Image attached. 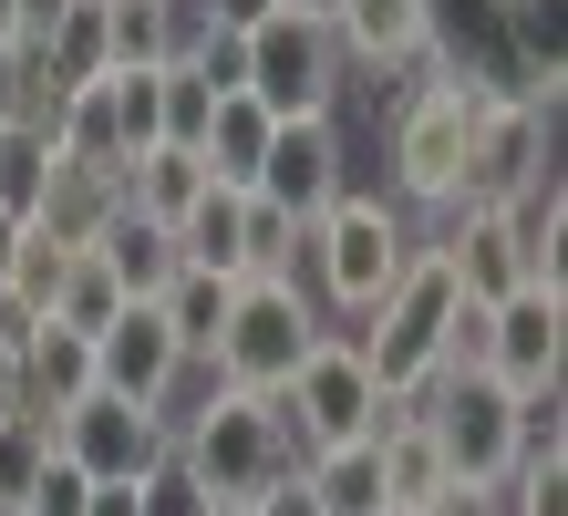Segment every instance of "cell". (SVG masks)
<instances>
[{
  "label": "cell",
  "mask_w": 568,
  "mask_h": 516,
  "mask_svg": "<svg viewBox=\"0 0 568 516\" xmlns=\"http://www.w3.org/2000/svg\"><path fill=\"white\" fill-rule=\"evenodd\" d=\"M145 516H207V496H196L176 465H155V475H145Z\"/></svg>",
  "instance_id": "cell-32"
},
{
  "label": "cell",
  "mask_w": 568,
  "mask_h": 516,
  "mask_svg": "<svg viewBox=\"0 0 568 516\" xmlns=\"http://www.w3.org/2000/svg\"><path fill=\"white\" fill-rule=\"evenodd\" d=\"M248 516H321V496L300 486V465H290L280 486H270V496H248Z\"/></svg>",
  "instance_id": "cell-34"
},
{
  "label": "cell",
  "mask_w": 568,
  "mask_h": 516,
  "mask_svg": "<svg viewBox=\"0 0 568 516\" xmlns=\"http://www.w3.org/2000/svg\"><path fill=\"white\" fill-rule=\"evenodd\" d=\"M424 249V227H414V206H393V196H331L321 217H311V249H300V269H311V300L321 310H342V321H373V300L404 280V259Z\"/></svg>",
  "instance_id": "cell-3"
},
{
  "label": "cell",
  "mask_w": 568,
  "mask_h": 516,
  "mask_svg": "<svg viewBox=\"0 0 568 516\" xmlns=\"http://www.w3.org/2000/svg\"><path fill=\"white\" fill-rule=\"evenodd\" d=\"M290 465H300V444H290V424H280V403H270V393L207 383L196 403H176V475H186L207 506H248V496H270Z\"/></svg>",
  "instance_id": "cell-1"
},
{
  "label": "cell",
  "mask_w": 568,
  "mask_h": 516,
  "mask_svg": "<svg viewBox=\"0 0 568 516\" xmlns=\"http://www.w3.org/2000/svg\"><path fill=\"white\" fill-rule=\"evenodd\" d=\"M331 42H342L352 73H424L445 52V21H434V0H342Z\"/></svg>",
  "instance_id": "cell-15"
},
{
  "label": "cell",
  "mask_w": 568,
  "mask_h": 516,
  "mask_svg": "<svg viewBox=\"0 0 568 516\" xmlns=\"http://www.w3.org/2000/svg\"><path fill=\"white\" fill-rule=\"evenodd\" d=\"M62 269H73V237H52L42 217H21V237H11V280H0V290H11L31 321H42L52 290H62Z\"/></svg>",
  "instance_id": "cell-25"
},
{
  "label": "cell",
  "mask_w": 568,
  "mask_h": 516,
  "mask_svg": "<svg viewBox=\"0 0 568 516\" xmlns=\"http://www.w3.org/2000/svg\"><path fill=\"white\" fill-rule=\"evenodd\" d=\"M176 259L186 269H217V280H248V186H217L176 217Z\"/></svg>",
  "instance_id": "cell-17"
},
{
  "label": "cell",
  "mask_w": 568,
  "mask_h": 516,
  "mask_svg": "<svg viewBox=\"0 0 568 516\" xmlns=\"http://www.w3.org/2000/svg\"><path fill=\"white\" fill-rule=\"evenodd\" d=\"M424 249H445V269H455L465 300L527 290V237L507 227V206H434V217H424Z\"/></svg>",
  "instance_id": "cell-14"
},
{
  "label": "cell",
  "mask_w": 568,
  "mask_h": 516,
  "mask_svg": "<svg viewBox=\"0 0 568 516\" xmlns=\"http://www.w3.org/2000/svg\"><path fill=\"white\" fill-rule=\"evenodd\" d=\"M83 393H93V331L31 321V341H21V413H73Z\"/></svg>",
  "instance_id": "cell-16"
},
{
  "label": "cell",
  "mask_w": 568,
  "mask_h": 516,
  "mask_svg": "<svg viewBox=\"0 0 568 516\" xmlns=\"http://www.w3.org/2000/svg\"><path fill=\"white\" fill-rule=\"evenodd\" d=\"M83 506H93V475H83V465L52 444V465H42V486L21 496V516H83Z\"/></svg>",
  "instance_id": "cell-31"
},
{
  "label": "cell",
  "mask_w": 568,
  "mask_h": 516,
  "mask_svg": "<svg viewBox=\"0 0 568 516\" xmlns=\"http://www.w3.org/2000/svg\"><path fill=\"white\" fill-rule=\"evenodd\" d=\"M114 206H124V176H104V165H73V155H52V186H42V206H31V217H42L52 237H73V249H93Z\"/></svg>",
  "instance_id": "cell-21"
},
{
  "label": "cell",
  "mask_w": 568,
  "mask_h": 516,
  "mask_svg": "<svg viewBox=\"0 0 568 516\" xmlns=\"http://www.w3.org/2000/svg\"><path fill=\"white\" fill-rule=\"evenodd\" d=\"M93 259H104L114 269V280H124V300H155L165 280H176V227H155V217H135V206H114V217H104V237H93Z\"/></svg>",
  "instance_id": "cell-20"
},
{
  "label": "cell",
  "mask_w": 568,
  "mask_h": 516,
  "mask_svg": "<svg viewBox=\"0 0 568 516\" xmlns=\"http://www.w3.org/2000/svg\"><path fill=\"white\" fill-rule=\"evenodd\" d=\"M280 403V424H290V444L300 455H321V444H373L383 424H404V393H383L373 383V362H362V341L352 331H321L311 352H300V372L270 393Z\"/></svg>",
  "instance_id": "cell-4"
},
{
  "label": "cell",
  "mask_w": 568,
  "mask_h": 516,
  "mask_svg": "<svg viewBox=\"0 0 568 516\" xmlns=\"http://www.w3.org/2000/svg\"><path fill=\"white\" fill-rule=\"evenodd\" d=\"M558 362H568V290H548V280L507 290L486 321V383L538 393V383H558Z\"/></svg>",
  "instance_id": "cell-10"
},
{
  "label": "cell",
  "mask_w": 568,
  "mask_h": 516,
  "mask_svg": "<svg viewBox=\"0 0 568 516\" xmlns=\"http://www.w3.org/2000/svg\"><path fill=\"white\" fill-rule=\"evenodd\" d=\"M248 196H270L280 217L311 227L331 196H342V124L331 114H280L270 124V155H258V186Z\"/></svg>",
  "instance_id": "cell-13"
},
{
  "label": "cell",
  "mask_w": 568,
  "mask_h": 516,
  "mask_svg": "<svg viewBox=\"0 0 568 516\" xmlns=\"http://www.w3.org/2000/svg\"><path fill=\"white\" fill-rule=\"evenodd\" d=\"M414 516H507V506H496V486H465V475H455V486H434Z\"/></svg>",
  "instance_id": "cell-33"
},
{
  "label": "cell",
  "mask_w": 568,
  "mask_h": 516,
  "mask_svg": "<svg viewBox=\"0 0 568 516\" xmlns=\"http://www.w3.org/2000/svg\"><path fill=\"white\" fill-rule=\"evenodd\" d=\"M321 341V300L300 290V280H239L227 290V331H217V383H239V393H280L300 352Z\"/></svg>",
  "instance_id": "cell-6"
},
{
  "label": "cell",
  "mask_w": 568,
  "mask_h": 516,
  "mask_svg": "<svg viewBox=\"0 0 568 516\" xmlns=\"http://www.w3.org/2000/svg\"><path fill=\"white\" fill-rule=\"evenodd\" d=\"M373 465H383V516H414L434 486H455V475H445V444H434L424 413H404V424L373 434Z\"/></svg>",
  "instance_id": "cell-18"
},
{
  "label": "cell",
  "mask_w": 568,
  "mask_h": 516,
  "mask_svg": "<svg viewBox=\"0 0 568 516\" xmlns=\"http://www.w3.org/2000/svg\"><path fill=\"white\" fill-rule=\"evenodd\" d=\"M476 114H486V83L476 73H455L445 52L424 62V73L393 93V134H383V155H393V206H455L465 186V145H476Z\"/></svg>",
  "instance_id": "cell-2"
},
{
  "label": "cell",
  "mask_w": 568,
  "mask_h": 516,
  "mask_svg": "<svg viewBox=\"0 0 568 516\" xmlns=\"http://www.w3.org/2000/svg\"><path fill=\"white\" fill-rule=\"evenodd\" d=\"M114 310H124V280H114V269L93 259V249H73V269H62V290H52V310H42V321H62V331H104Z\"/></svg>",
  "instance_id": "cell-26"
},
{
  "label": "cell",
  "mask_w": 568,
  "mask_h": 516,
  "mask_svg": "<svg viewBox=\"0 0 568 516\" xmlns=\"http://www.w3.org/2000/svg\"><path fill=\"white\" fill-rule=\"evenodd\" d=\"M0 52H21V0H0Z\"/></svg>",
  "instance_id": "cell-38"
},
{
  "label": "cell",
  "mask_w": 568,
  "mask_h": 516,
  "mask_svg": "<svg viewBox=\"0 0 568 516\" xmlns=\"http://www.w3.org/2000/svg\"><path fill=\"white\" fill-rule=\"evenodd\" d=\"M227 290H239V280H217V269H176V280L155 290L165 331L186 341V362H207V352H217V331H227Z\"/></svg>",
  "instance_id": "cell-24"
},
{
  "label": "cell",
  "mask_w": 568,
  "mask_h": 516,
  "mask_svg": "<svg viewBox=\"0 0 568 516\" xmlns=\"http://www.w3.org/2000/svg\"><path fill=\"white\" fill-rule=\"evenodd\" d=\"M270 103L258 93H217V114H207V134H196V165H207L217 186H258V155H270Z\"/></svg>",
  "instance_id": "cell-19"
},
{
  "label": "cell",
  "mask_w": 568,
  "mask_h": 516,
  "mask_svg": "<svg viewBox=\"0 0 568 516\" xmlns=\"http://www.w3.org/2000/svg\"><path fill=\"white\" fill-rule=\"evenodd\" d=\"M414 413L434 424L445 475H465V486H496V475L517 465V393L486 383V372H434V383L414 393Z\"/></svg>",
  "instance_id": "cell-8"
},
{
  "label": "cell",
  "mask_w": 568,
  "mask_h": 516,
  "mask_svg": "<svg viewBox=\"0 0 568 516\" xmlns=\"http://www.w3.org/2000/svg\"><path fill=\"white\" fill-rule=\"evenodd\" d=\"M455 300H465V290H455L445 249H414V259H404V280H393V290L373 300V321L352 331L383 393H404V403H414L434 372H445V321H455Z\"/></svg>",
  "instance_id": "cell-5"
},
{
  "label": "cell",
  "mask_w": 568,
  "mask_h": 516,
  "mask_svg": "<svg viewBox=\"0 0 568 516\" xmlns=\"http://www.w3.org/2000/svg\"><path fill=\"white\" fill-rule=\"evenodd\" d=\"M52 186V134H31V124H0V206L11 217H31Z\"/></svg>",
  "instance_id": "cell-28"
},
{
  "label": "cell",
  "mask_w": 568,
  "mask_h": 516,
  "mask_svg": "<svg viewBox=\"0 0 568 516\" xmlns=\"http://www.w3.org/2000/svg\"><path fill=\"white\" fill-rule=\"evenodd\" d=\"M217 114V83L196 73V62H165V145H196Z\"/></svg>",
  "instance_id": "cell-29"
},
{
  "label": "cell",
  "mask_w": 568,
  "mask_h": 516,
  "mask_svg": "<svg viewBox=\"0 0 568 516\" xmlns=\"http://www.w3.org/2000/svg\"><path fill=\"white\" fill-rule=\"evenodd\" d=\"M290 11H311V21H331V11H342V0H290Z\"/></svg>",
  "instance_id": "cell-40"
},
{
  "label": "cell",
  "mask_w": 568,
  "mask_h": 516,
  "mask_svg": "<svg viewBox=\"0 0 568 516\" xmlns=\"http://www.w3.org/2000/svg\"><path fill=\"white\" fill-rule=\"evenodd\" d=\"M52 444L93 486H145L155 465H176V424L155 403H124V393H83L73 413H52Z\"/></svg>",
  "instance_id": "cell-9"
},
{
  "label": "cell",
  "mask_w": 568,
  "mask_h": 516,
  "mask_svg": "<svg viewBox=\"0 0 568 516\" xmlns=\"http://www.w3.org/2000/svg\"><path fill=\"white\" fill-rule=\"evenodd\" d=\"M207 516H248V506H207Z\"/></svg>",
  "instance_id": "cell-41"
},
{
  "label": "cell",
  "mask_w": 568,
  "mask_h": 516,
  "mask_svg": "<svg viewBox=\"0 0 568 516\" xmlns=\"http://www.w3.org/2000/svg\"><path fill=\"white\" fill-rule=\"evenodd\" d=\"M62 11H73V0H21V42H31V52H42V42H52V21H62Z\"/></svg>",
  "instance_id": "cell-36"
},
{
  "label": "cell",
  "mask_w": 568,
  "mask_h": 516,
  "mask_svg": "<svg viewBox=\"0 0 568 516\" xmlns=\"http://www.w3.org/2000/svg\"><path fill=\"white\" fill-rule=\"evenodd\" d=\"M196 196H207V165H196V145H145L135 165H124V206H135V217H155V227H176Z\"/></svg>",
  "instance_id": "cell-22"
},
{
  "label": "cell",
  "mask_w": 568,
  "mask_h": 516,
  "mask_svg": "<svg viewBox=\"0 0 568 516\" xmlns=\"http://www.w3.org/2000/svg\"><path fill=\"white\" fill-rule=\"evenodd\" d=\"M300 486L321 496V516H383V465H373V444H321V455H300Z\"/></svg>",
  "instance_id": "cell-23"
},
{
  "label": "cell",
  "mask_w": 568,
  "mask_h": 516,
  "mask_svg": "<svg viewBox=\"0 0 568 516\" xmlns=\"http://www.w3.org/2000/svg\"><path fill=\"white\" fill-rule=\"evenodd\" d=\"M568 455V434H558V383L538 393H517V465H558Z\"/></svg>",
  "instance_id": "cell-30"
},
{
  "label": "cell",
  "mask_w": 568,
  "mask_h": 516,
  "mask_svg": "<svg viewBox=\"0 0 568 516\" xmlns=\"http://www.w3.org/2000/svg\"><path fill=\"white\" fill-rule=\"evenodd\" d=\"M11 237H21V217H11V206H0V280H11Z\"/></svg>",
  "instance_id": "cell-39"
},
{
  "label": "cell",
  "mask_w": 568,
  "mask_h": 516,
  "mask_svg": "<svg viewBox=\"0 0 568 516\" xmlns=\"http://www.w3.org/2000/svg\"><path fill=\"white\" fill-rule=\"evenodd\" d=\"M538 176H548V114H538V103H517V93H486L455 206H496V196H517V186H538Z\"/></svg>",
  "instance_id": "cell-11"
},
{
  "label": "cell",
  "mask_w": 568,
  "mask_h": 516,
  "mask_svg": "<svg viewBox=\"0 0 568 516\" xmlns=\"http://www.w3.org/2000/svg\"><path fill=\"white\" fill-rule=\"evenodd\" d=\"M176 372H186V341L165 331L155 300H124L114 321L93 331V393H124V403H155V413H165Z\"/></svg>",
  "instance_id": "cell-12"
},
{
  "label": "cell",
  "mask_w": 568,
  "mask_h": 516,
  "mask_svg": "<svg viewBox=\"0 0 568 516\" xmlns=\"http://www.w3.org/2000/svg\"><path fill=\"white\" fill-rule=\"evenodd\" d=\"M42 465H52V413H11L0 424V516H21V496L42 486Z\"/></svg>",
  "instance_id": "cell-27"
},
{
  "label": "cell",
  "mask_w": 568,
  "mask_h": 516,
  "mask_svg": "<svg viewBox=\"0 0 568 516\" xmlns=\"http://www.w3.org/2000/svg\"><path fill=\"white\" fill-rule=\"evenodd\" d=\"M352 83L342 42H331V21L311 11H270L258 31H239V93H258L270 114H331Z\"/></svg>",
  "instance_id": "cell-7"
},
{
  "label": "cell",
  "mask_w": 568,
  "mask_h": 516,
  "mask_svg": "<svg viewBox=\"0 0 568 516\" xmlns=\"http://www.w3.org/2000/svg\"><path fill=\"white\" fill-rule=\"evenodd\" d=\"M83 516H145V486H93Z\"/></svg>",
  "instance_id": "cell-37"
},
{
  "label": "cell",
  "mask_w": 568,
  "mask_h": 516,
  "mask_svg": "<svg viewBox=\"0 0 568 516\" xmlns=\"http://www.w3.org/2000/svg\"><path fill=\"white\" fill-rule=\"evenodd\" d=\"M196 11H207L217 31H258L270 11H290V0H196Z\"/></svg>",
  "instance_id": "cell-35"
}]
</instances>
